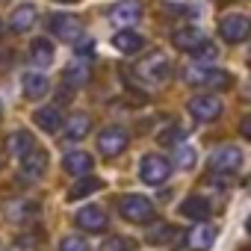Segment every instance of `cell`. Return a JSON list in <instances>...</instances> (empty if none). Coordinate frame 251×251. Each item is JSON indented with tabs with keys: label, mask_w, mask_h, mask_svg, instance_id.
<instances>
[{
	"label": "cell",
	"mask_w": 251,
	"mask_h": 251,
	"mask_svg": "<svg viewBox=\"0 0 251 251\" xmlns=\"http://www.w3.org/2000/svg\"><path fill=\"white\" fill-rule=\"evenodd\" d=\"M36 145H33V133H27V130H15L12 136H9V151L15 154V157H24V154H30Z\"/></svg>",
	"instance_id": "obj_24"
},
{
	"label": "cell",
	"mask_w": 251,
	"mask_h": 251,
	"mask_svg": "<svg viewBox=\"0 0 251 251\" xmlns=\"http://www.w3.org/2000/svg\"><path fill=\"white\" fill-rule=\"evenodd\" d=\"M48 77L42 74V71H30V74H24V95L27 98H42V95H48Z\"/></svg>",
	"instance_id": "obj_22"
},
{
	"label": "cell",
	"mask_w": 251,
	"mask_h": 251,
	"mask_svg": "<svg viewBox=\"0 0 251 251\" xmlns=\"http://www.w3.org/2000/svg\"><path fill=\"white\" fill-rule=\"evenodd\" d=\"M180 216L204 222V219L210 216V204H207V198H201V195H192V198H186V201L180 204Z\"/></svg>",
	"instance_id": "obj_21"
},
{
	"label": "cell",
	"mask_w": 251,
	"mask_h": 251,
	"mask_svg": "<svg viewBox=\"0 0 251 251\" xmlns=\"http://www.w3.org/2000/svg\"><path fill=\"white\" fill-rule=\"evenodd\" d=\"M33 62H36L39 68H48V65L53 62V48H50L48 39H36V42H33Z\"/></svg>",
	"instance_id": "obj_25"
},
{
	"label": "cell",
	"mask_w": 251,
	"mask_h": 251,
	"mask_svg": "<svg viewBox=\"0 0 251 251\" xmlns=\"http://www.w3.org/2000/svg\"><path fill=\"white\" fill-rule=\"evenodd\" d=\"M180 136H183V130H180V127H172L169 133H163V136H160V142H166V145H177V139H180Z\"/></svg>",
	"instance_id": "obj_32"
},
{
	"label": "cell",
	"mask_w": 251,
	"mask_h": 251,
	"mask_svg": "<svg viewBox=\"0 0 251 251\" xmlns=\"http://www.w3.org/2000/svg\"><path fill=\"white\" fill-rule=\"evenodd\" d=\"M118 213L133 225H145V222L154 219V204L145 195H124L118 201Z\"/></svg>",
	"instance_id": "obj_2"
},
{
	"label": "cell",
	"mask_w": 251,
	"mask_h": 251,
	"mask_svg": "<svg viewBox=\"0 0 251 251\" xmlns=\"http://www.w3.org/2000/svg\"><path fill=\"white\" fill-rule=\"evenodd\" d=\"M80 48H77V53L83 56V53H92V42H77Z\"/></svg>",
	"instance_id": "obj_33"
},
{
	"label": "cell",
	"mask_w": 251,
	"mask_h": 251,
	"mask_svg": "<svg viewBox=\"0 0 251 251\" xmlns=\"http://www.w3.org/2000/svg\"><path fill=\"white\" fill-rule=\"evenodd\" d=\"M0 30H3V24H0Z\"/></svg>",
	"instance_id": "obj_36"
},
{
	"label": "cell",
	"mask_w": 251,
	"mask_h": 251,
	"mask_svg": "<svg viewBox=\"0 0 251 251\" xmlns=\"http://www.w3.org/2000/svg\"><path fill=\"white\" fill-rule=\"evenodd\" d=\"M3 213H6V219L9 222H27V219H33L36 213H39V204L36 201H30V198H9L6 204H3Z\"/></svg>",
	"instance_id": "obj_10"
},
{
	"label": "cell",
	"mask_w": 251,
	"mask_h": 251,
	"mask_svg": "<svg viewBox=\"0 0 251 251\" xmlns=\"http://www.w3.org/2000/svg\"><path fill=\"white\" fill-rule=\"evenodd\" d=\"M74 222H77L83 230H103V227H106V213H103L100 207H95V204H86L83 210H77Z\"/></svg>",
	"instance_id": "obj_13"
},
{
	"label": "cell",
	"mask_w": 251,
	"mask_h": 251,
	"mask_svg": "<svg viewBox=\"0 0 251 251\" xmlns=\"http://www.w3.org/2000/svg\"><path fill=\"white\" fill-rule=\"evenodd\" d=\"M207 42V36L198 30V27H180V30H175L172 33V45L175 48H180V50H186V53H192L198 45H204Z\"/></svg>",
	"instance_id": "obj_12"
},
{
	"label": "cell",
	"mask_w": 251,
	"mask_h": 251,
	"mask_svg": "<svg viewBox=\"0 0 251 251\" xmlns=\"http://www.w3.org/2000/svg\"><path fill=\"white\" fill-rule=\"evenodd\" d=\"M89 130H92V118H89V115H83V112L71 115V118L65 121V127H62L65 139H83Z\"/></svg>",
	"instance_id": "obj_20"
},
{
	"label": "cell",
	"mask_w": 251,
	"mask_h": 251,
	"mask_svg": "<svg viewBox=\"0 0 251 251\" xmlns=\"http://www.w3.org/2000/svg\"><path fill=\"white\" fill-rule=\"evenodd\" d=\"M189 112L198 121H216L222 115V100L216 95H195L189 100Z\"/></svg>",
	"instance_id": "obj_9"
},
{
	"label": "cell",
	"mask_w": 251,
	"mask_h": 251,
	"mask_svg": "<svg viewBox=\"0 0 251 251\" xmlns=\"http://www.w3.org/2000/svg\"><path fill=\"white\" fill-rule=\"evenodd\" d=\"M192 53H195V59H201V62H204V59H207V62H213V59L219 56V50H216V48H213L210 42H204V45H198V48H195Z\"/></svg>",
	"instance_id": "obj_31"
},
{
	"label": "cell",
	"mask_w": 251,
	"mask_h": 251,
	"mask_svg": "<svg viewBox=\"0 0 251 251\" xmlns=\"http://www.w3.org/2000/svg\"><path fill=\"white\" fill-rule=\"evenodd\" d=\"M33 121L39 124V130L56 133V130L62 127V112H59V106H39V109L33 112Z\"/></svg>",
	"instance_id": "obj_14"
},
{
	"label": "cell",
	"mask_w": 251,
	"mask_h": 251,
	"mask_svg": "<svg viewBox=\"0 0 251 251\" xmlns=\"http://www.w3.org/2000/svg\"><path fill=\"white\" fill-rule=\"evenodd\" d=\"M59 251H92V245H89V239H86V236L68 233V236H62V242H59Z\"/></svg>",
	"instance_id": "obj_27"
},
{
	"label": "cell",
	"mask_w": 251,
	"mask_h": 251,
	"mask_svg": "<svg viewBox=\"0 0 251 251\" xmlns=\"http://www.w3.org/2000/svg\"><path fill=\"white\" fill-rule=\"evenodd\" d=\"M45 166H48V154L39 151V148H33L30 154L21 157V172H24L27 177H39V175L45 172Z\"/></svg>",
	"instance_id": "obj_19"
},
{
	"label": "cell",
	"mask_w": 251,
	"mask_h": 251,
	"mask_svg": "<svg viewBox=\"0 0 251 251\" xmlns=\"http://www.w3.org/2000/svg\"><path fill=\"white\" fill-rule=\"evenodd\" d=\"M56 3H74V0H56Z\"/></svg>",
	"instance_id": "obj_35"
},
{
	"label": "cell",
	"mask_w": 251,
	"mask_h": 251,
	"mask_svg": "<svg viewBox=\"0 0 251 251\" xmlns=\"http://www.w3.org/2000/svg\"><path fill=\"white\" fill-rule=\"evenodd\" d=\"M172 236H177V230H175L172 225H157V227L148 233V242H151V245H166V242H172Z\"/></svg>",
	"instance_id": "obj_26"
},
{
	"label": "cell",
	"mask_w": 251,
	"mask_h": 251,
	"mask_svg": "<svg viewBox=\"0 0 251 251\" xmlns=\"http://www.w3.org/2000/svg\"><path fill=\"white\" fill-rule=\"evenodd\" d=\"M112 48L118 53H139L145 48V39L139 33H133V30H121V33L112 36Z\"/></svg>",
	"instance_id": "obj_16"
},
{
	"label": "cell",
	"mask_w": 251,
	"mask_h": 251,
	"mask_svg": "<svg viewBox=\"0 0 251 251\" xmlns=\"http://www.w3.org/2000/svg\"><path fill=\"white\" fill-rule=\"evenodd\" d=\"M127 142H130V136H127V130L124 127H103L100 133H98V151L103 154V157H118L124 148H127Z\"/></svg>",
	"instance_id": "obj_7"
},
{
	"label": "cell",
	"mask_w": 251,
	"mask_h": 251,
	"mask_svg": "<svg viewBox=\"0 0 251 251\" xmlns=\"http://www.w3.org/2000/svg\"><path fill=\"white\" fill-rule=\"evenodd\" d=\"M100 186H103V183H100L98 177H80V180L68 189V198H71V201H80V198H86V195H95Z\"/></svg>",
	"instance_id": "obj_23"
},
{
	"label": "cell",
	"mask_w": 251,
	"mask_h": 251,
	"mask_svg": "<svg viewBox=\"0 0 251 251\" xmlns=\"http://www.w3.org/2000/svg\"><path fill=\"white\" fill-rule=\"evenodd\" d=\"M50 24V33L56 36V39H62V42H80L83 39V21L77 18V15H68V12H56V15H50L48 18Z\"/></svg>",
	"instance_id": "obj_3"
},
{
	"label": "cell",
	"mask_w": 251,
	"mask_h": 251,
	"mask_svg": "<svg viewBox=\"0 0 251 251\" xmlns=\"http://www.w3.org/2000/svg\"><path fill=\"white\" fill-rule=\"evenodd\" d=\"M100 251H130V242L124 239V236H106Z\"/></svg>",
	"instance_id": "obj_30"
},
{
	"label": "cell",
	"mask_w": 251,
	"mask_h": 251,
	"mask_svg": "<svg viewBox=\"0 0 251 251\" xmlns=\"http://www.w3.org/2000/svg\"><path fill=\"white\" fill-rule=\"evenodd\" d=\"M36 18H39L36 6L24 3V6H15V9H12V15H9V27H12L15 33H27V30L36 24Z\"/></svg>",
	"instance_id": "obj_18"
},
{
	"label": "cell",
	"mask_w": 251,
	"mask_h": 251,
	"mask_svg": "<svg viewBox=\"0 0 251 251\" xmlns=\"http://www.w3.org/2000/svg\"><path fill=\"white\" fill-rule=\"evenodd\" d=\"M239 166H242V151H239L236 145H222V148H216L213 157H210V169L219 172V175L236 172Z\"/></svg>",
	"instance_id": "obj_8"
},
{
	"label": "cell",
	"mask_w": 251,
	"mask_h": 251,
	"mask_svg": "<svg viewBox=\"0 0 251 251\" xmlns=\"http://www.w3.org/2000/svg\"><path fill=\"white\" fill-rule=\"evenodd\" d=\"M62 77H65V83H68V86H83V83L89 80V71H83L80 65H68Z\"/></svg>",
	"instance_id": "obj_29"
},
{
	"label": "cell",
	"mask_w": 251,
	"mask_h": 251,
	"mask_svg": "<svg viewBox=\"0 0 251 251\" xmlns=\"http://www.w3.org/2000/svg\"><path fill=\"white\" fill-rule=\"evenodd\" d=\"M183 80L189 86H198V89H225V86H230V74L219 71V68H210V65H186Z\"/></svg>",
	"instance_id": "obj_1"
},
{
	"label": "cell",
	"mask_w": 251,
	"mask_h": 251,
	"mask_svg": "<svg viewBox=\"0 0 251 251\" xmlns=\"http://www.w3.org/2000/svg\"><path fill=\"white\" fill-rule=\"evenodd\" d=\"M242 136H251V121L242 118Z\"/></svg>",
	"instance_id": "obj_34"
},
{
	"label": "cell",
	"mask_w": 251,
	"mask_h": 251,
	"mask_svg": "<svg viewBox=\"0 0 251 251\" xmlns=\"http://www.w3.org/2000/svg\"><path fill=\"white\" fill-rule=\"evenodd\" d=\"M248 30H251V21H248L245 15H239V12L222 15V21H219V33H222V39H225L227 45L245 42V39H248Z\"/></svg>",
	"instance_id": "obj_6"
},
{
	"label": "cell",
	"mask_w": 251,
	"mask_h": 251,
	"mask_svg": "<svg viewBox=\"0 0 251 251\" xmlns=\"http://www.w3.org/2000/svg\"><path fill=\"white\" fill-rule=\"evenodd\" d=\"M109 18L115 21V24H136L139 18H142V6L136 3V0H124V3H118V6H112V12H109Z\"/></svg>",
	"instance_id": "obj_17"
},
{
	"label": "cell",
	"mask_w": 251,
	"mask_h": 251,
	"mask_svg": "<svg viewBox=\"0 0 251 251\" xmlns=\"http://www.w3.org/2000/svg\"><path fill=\"white\" fill-rule=\"evenodd\" d=\"M216 242V227L213 225H195L189 233H186V248L189 251H210Z\"/></svg>",
	"instance_id": "obj_11"
},
{
	"label": "cell",
	"mask_w": 251,
	"mask_h": 251,
	"mask_svg": "<svg viewBox=\"0 0 251 251\" xmlns=\"http://www.w3.org/2000/svg\"><path fill=\"white\" fill-rule=\"evenodd\" d=\"M92 166H95V160H92V154H86V151H71V154L62 157V169H65L68 175L86 177V175L92 172Z\"/></svg>",
	"instance_id": "obj_15"
},
{
	"label": "cell",
	"mask_w": 251,
	"mask_h": 251,
	"mask_svg": "<svg viewBox=\"0 0 251 251\" xmlns=\"http://www.w3.org/2000/svg\"><path fill=\"white\" fill-rule=\"evenodd\" d=\"M133 71H136V77H142V80H148V83H163V80L169 77L172 65H169V59H166L163 53H148L145 59L136 62Z\"/></svg>",
	"instance_id": "obj_4"
},
{
	"label": "cell",
	"mask_w": 251,
	"mask_h": 251,
	"mask_svg": "<svg viewBox=\"0 0 251 251\" xmlns=\"http://www.w3.org/2000/svg\"><path fill=\"white\" fill-rule=\"evenodd\" d=\"M175 163L180 166V169H192L195 166V148H189V145H177L175 148Z\"/></svg>",
	"instance_id": "obj_28"
},
{
	"label": "cell",
	"mask_w": 251,
	"mask_h": 251,
	"mask_svg": "<svg viewBox=\"0 0 251 251\" xmlns=\"http://www.w3.org/2000/svg\"><path fill=\"white\" fill-rule=\"evenodd\" d=\"M169 175H172V163H169L166 157H160V154H145V157H142L139 177H142L145 183H151V186L166 183V180H169Z\"/></svg>",
	"instance_id": "obj_5"
}]
</instances>
